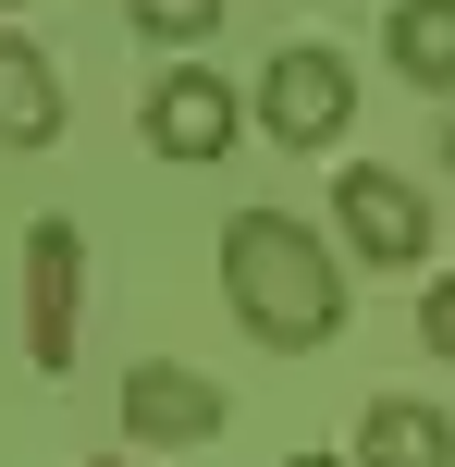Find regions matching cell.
<instances>
[{
    "instance_id": "cell-7",
    "label": "cell",
    "mask_w": 455,
    "mask_h": 467,
    "mask_svg": "<svg viewBox=\"0 0 455 467\" xmlns=\"http://www.w3.org/2000/svg\"><path fill=\"white\" fill-rule=\"evenodd\" d=\"M345 467H455V419H443V406H419V394H369Z\"/></svg>"
},
{
    "instance_id": "cell-1",
    "label": "cell",
    "mask_w": 455,
    "mask_h": 467,
    "mask_svg": "<svg viewBox=\"0 0 455 467\" xmlns=\"http://www.w3.org/2000/svg\"><path fill=\"white\" fill-rule=\"evenodd\" d=\"M222 296H234V320L259 332L271 357H320L345 332L333 246H320L308 222H284V210H234V222H222Z\"/></svg>"
},
{
    "instance_id": "cell-14",
    "label": "cell",
    "mask_w": 455,
    "mask_h": 467,
    "mask_svg": "<svg viewBox=\"0 0 455 467\" xmlns=\"http://www.w3.org/2000/svg\"><path fill=\"white\" fill-rule=\"evenodd\" d=\"M98 467H123V455H98Z\"/></svg>"
},
{
    "instance_id": "cell-13",
    "label": "cell",
    "mask_w": 455,
    "mask_h": 467,
    "mask_svg": "<svg viewBox=\"0 0 455 467\" xmlns=\"http://www.w3.org/2000/svg\"><path fill=\"white\" fill-rule=\"evenodd\" d=\"M443 172H455V111H443Z\"/></svg>"
},
{
    "instance_id": "cell-4",
    "label": "cell",
    "mask_w": 455,
    "mask_h": 467,
    "mask_svg": "<svg viewBox=\"0 0 455 467\" xmlns=\"http://www.w3.org/2000/svg\"><path fill=\"white\" fill-rule=\"evenodd\" d=\"M74 307H87V234L37 222L25 234V357L37 369H74Z\"/></svg>"
},
{
    "instance_id": "cell-10",
    "label": "cell",
    "mask_w": 455,
    "mask_h": 467,
    "mask_svg": "<svg viewBox=\"0 0 455 467\" xmlns=\"http://www.w3.org/2000/svg\"><path fill=\"white\" fill-rule=\"evenodd\" d=\"M210 25H222V0H136V37L148 49H197Z\"/></svg>"
},
{
    "instance_id": "cell-6",
    "label": "cell",
    "mask_w": 455,
    "mask_h": 467,
    "mask_svg": "<svg viewBox=\"0 0 455 467\" xmlns=\"http://www.w3.org/2000/svg\"><path fill=\"white\" fill-rule=\"evenodd\" d=\"M123 431H136V443H210L222 431V381L172 369V357H136V369H123Z\"/></svg>"
},
{
    "instance_id": "cell-11",
    "label": "cell",
    "mask_w": 455,
    "mask_h": 467,
    "mask_svg": "<svg viewBox=\"0 0 455 467\" xmlns=\"http://www.w3.org/2000/svg\"><path fill=\"white\" fill-rule=\"evenodd\" d=\"M419 345H431V357H443V369H455V271L431 283V307H419Z\"/></svg>"
},
{
    "instance_id": "cell-2",
    "label": "cell",
    "mask_w": 455,
    "mask_h": 467,
    "mask_svg": "<svg viewBox=\"0 0 455 467\" xmlns=\"http://www.w3.org/2000/svg\"><path fill=\"white\" fill-rule=\"evenodd\" d=\"M345 111H357V74H345V49H320V37L271 49L259 87H246V123H259V136H284V148H333Z\"/></svg>"
},
{
    "instance_id": "cell-9",
    "label": "cell",
    "mask_w": 455,
    "mask_h": 467,
    "mask_svg": "<svg viewBox=\"0 0 455 467\" xmlns=\"http://www.w3.org/2000/svg\"><path fill=\"white\" fill-rule=\"evenodd\" d=\"M382 62L407 74V87L455 99V0H394L382 13Z\"/></svg>"
},
{
    "instance_id": "cell-12",
    "label": "cell",
    "mask_w": 455,
    "mask_h": 467,
    "mask_svg": "<svg viewBox=\"0 0 455 467\" xmlns=\"http://www.w3.org/2000/svg\"><path fill=\"white\" fill-rule=\"evenodd\" d=\"M284 467H345V455H284Z\"/></svg>"
},
{
    "instance_id": "cell-5",
    "label": "cell",
    "mask_w": 455,
    "mask_h": 467,
    "mask_svg": "<svg viewBox=\"0 0 455 467\" xmlns=\"http://www.w3.org/2000/svg\"><path fill=\"white\" fill-rule=\"evenodd\" d=\"M246 136V99L222 87V74H197V62H172L160 87H148V148L160 161H185V172H210L222 148Z\"/></svg>"
},
{
    "instance_id": "cell-8",
    "label": "cell",
    "mask_w": 455,
    "mask_h": 467,
    "mask_svg": "<svg viewBox=\"0 0 455 467\" xmlns=\"http://www.w3.org/2000/svg\"><path fill=\"white\" fill-rule=\"evenodd\" d=\"M49 136H62V74L37 37L0 25V148H49Z\"/></svg>"
},
{
    "instance_id": "cell-15",
    "label": "cell",
    "mask_w": 455,
    "mask_h": 467,
    "mask_svg": "<svg viewBox=\"0 0 455 467\" xmlns=\"http://www.w3.org/2000/svg\"><path fill=\"white\" fill-rule=\"evenodd\" d=\"M0 13H13V0H0Z\"/></svg>"
},
{
    "instance_id": "cell-3",
    "label": "cell",
    "mask_w": 455,
    "mask_h": 467,
    "mask_svg": "<svg viewBox=\"0 0 455 467\" xmlns=\"http://www.w3.org/2000/svg\"><path fill=\"white\" fill-rule=\"evenodd\" d=\"M333 234H345V258H369V271H419V258H431V210H419V185L382 172V161H357L333 185Z\"/></svg>"
}]
</instances>
